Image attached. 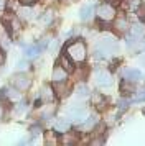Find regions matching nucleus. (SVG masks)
Returning <instances> with one entry per match:
<instances>
[{
    "label": "nucleus",
    "mask_w": 145,
    "mask_h": 146,
    "mask_svg": "<svg viewBox=\"0 0 145 146\" xmlns=\"http://www.w3.org/2000/svg\"><path fill=\"white\" fill-rule=\"evenodd\" d=\"M45 143L46 145H58L59 143V138H58V131H45Z\"/></svg>",
    "instance_id": "22"
},
{
    "label": "nucleus",
    "mask_w": 145,
    "mask_h": 146,
    "mask_svg": "<svg viewBox=\"0 0 145 146\" xmlns=\"http://www.w3.org/2000/svg\"><path fill=\"white\" fill-rule=\"evenodd\" d=\"M114 28H115V31H119V33H127L130 25H129L127 18L120 17V18H114Z\"/></svg>",
    "instance_id": "18"
},
{
    "label": "nucleus",
    "mask_w": 145,
    "mask_h": 146,
    "mask_svg": "<svg viewBox=\"0 0 145 146\" xmlns=\"http://www.w3.org/2000/svg\"><path fill=\"white\" fill-rule=\"evenodd\" d=\"M41 131H43V130H41V125H33L32 128H30V133H32V136H38V135H41Z\"/></svg>",
    "instance_id": "28"
},
{
    "label": "nucleus",
    "mask_w": 145,
    "mask_h": 146,
    "mask_svg": "<svg viewBox=\"0 0 145 146\" xmlns=\"http://www.w3.org/2000/svg\"><path fill=\"white\" fill-rule=\"evenodd\" d=\"M94 17V3H86L79 10V18L81 21H89Z\"/></svg>",
    "instance_id": "13"
},
{
    "label": "nucleus",
    "mask_w": 145,
    "mask_h": 146,
    "mask_svg": "<svg viewBox=\"0 0 145 146\" xmlns=\"http://www.w3.org/2000/svg\"><path fill=\"white\" fill-rule=\"evenodd\" d=\"M96 15H97L99 21H102V23H111V21H114V18H115L117 10H115V7H114L112 3L105 2V3H102V5L97 7Z\"/></svg>",
    "instance_id": "2"
},
{
    "label": "nucleus",
    "mask_w": 145,
    "mask_h": 146,
    "mask_svg": "<svg viewBox=\"0 0 145 146\" xmlns=\"http://www.w3.org/2000/svg\"><path fill=\"white\" fill-rule=\"evenodd\" d=\"M99 123V117L97 115H87L81 123H79V130L81 131H94V128Z\"/></svg>",
    "instance_id": "8"
},
{
    "label": "nucleus",
    "mask_w": 145,
    "mask_h": 146,
    "mask_svg": "<svg viewBox=\"0 0 145 146\" xmlns=\"http://www.w3.org/2000/svg\"><path fill=\"white\" fill-rule=\"evenodd\" d=\"M5 61H7V53H5V49L0 46V67L5 64Z\"/></svg>",
    "instance_id": "29"
},
{
    "label": "nucleus",
    "mask_w": 145,
    "mask_h": 146,
    "mask_svg": "<svg viewBox=\"0 0 145 146\" xmlns=\"http://www.w3.org/2000/svg\"><path fill=\"white\" fill-rule=\"evenodd\" d=\"M28 108H30V105H28V102L26 100H18V104L13 107V112L17 113V115H21V113H26L28 112Z\"/></svg>",
    "instance_id": "24"
},
{
    "label": "nucleus",
    "mask_w": 145,
    "mask_h": 146,
    "mask_svg": "<svg viewBox=\"0 0 145 146\" xmlns=\"http://www.w3.org/2000/svg\"><path fill=\"white\" fill-rule=\"evenodd\" d=\"M91 102H92V105L96 107L97 110H104L105 105H107V99L104 97V94H101V92L91 94Z\"/></svg>",
    "instance_id": "12"
},
{
    "label": "nucleus",
    "mask_w": 145,
    "mask_h": 146,
    "mask_svg": "<svg viewBox=\"0 0 145 146\" xmlns=\"http://www.w3.org/2000/svg\"><path fill=\"white\" fill-rule=\"evenodd\" d=\"M130 33L135 35L138 40H140V38H144V36H145V23H140V21H137V23L130 25Z\"/></svg>",
    "instance_id": "20"
},
{
    "label": "nucleus",
    "mask_w": 145,
    "mask_h": 146,
    "mask_svg": "<svg viewBox=\"0 0 145 146\" xmlns=\"http://www.w3.org/2000/svg\"><path fill=\"white\" fill-rule=\"evenodd\" d=\"M76 141H78V135L76 133H69V131L63 133V136L59 138V143H64V145H74Z\"/></svg>",
    "instance_id": "21"
},
{
    "label": "nucleus",
    "mask_w": 145,
    "mask_h": 146,
    "mask_svg": "<svg viewBox=\"0 0 145 146\" xmlns=\"http://www.w3.org/2000/svg\"><path fill=\"white\" fill-rule=\"evenodd\" d=\"M54 131H58V133H66V131H69V128H71V120L69 118H58V120H54Z\"/></svg>",
    "instance_id": "15"
},
{
    "label": "nucleus",
    "mask_w": 145,
    "mask_h": 146,
    "mask_svg": "<svg viewBox=\"0 0 145 146\" xmlns=\"http://www.w3.org/2000/svg\"><path fill=\"white\" fill-rule=\"evenodd\" d=\"M38 18H40V21H41L45 27H48V25H51L53 20H54V12H53V10H46L43 15H40Z\"/></svg>",
    "instance_id": "23"
},
{
    "label": "nucleus",
    "mask_w": 145,
    "mask_h": 146,
    "mask_svg": "<svg viewBox=\"0 0 145 146\" xmlns=\"http://www.w3.org/2000/svg\"><path fill=\"white\" fill-rule=\"evenodd\" d=\"M86 117H87V108L84 105H71L68 108V118L71 121L81 123Z\"/></svg>",
    "instance_id": "4"
},
{
    "label": "nucleus",
    "mask_w": 145,
    "mask_h": 146,
    "mask_svg": "<svg viewBox=\"0 0 145 146\" xmlns=\"http://www.w3.org/2000/svg\"><path fill=\"white\" fill-rule=\"evenodd\" d=\"M122 77L127 80H132V82H137V80L142 79V72L138 69H134V67H127L122 71Z\"/></svg>",
    "instance_id": "16"
},
{
    "label": "nucleus",
    "mask_w": 145,
    "mask_h": 146,
    "mask_svg": "<svg viewBox=\"0 0 145 146\" xmlns=\"http://www.w3.org/2000/svg\"><path fill=\"white\" fill-rule=\"evenodd\" d=\"M64 53L71 58L76 64H81L84 62L86 58H87V48H86V43L83 40H69L64 46Z\"/></svg>",
    "instance_id": "1"
},
{
    "label": "nucleus",
    "mask_w": 145,
    "mask_h": 146,
    "mask_svg": "<svg viewBox=\"0 0 145 146\" xmlns=\"http://www.w3.org/2000/svg\"><path fill=\"white\" fill-rule=\"evenodd\" d=\"M53 89H54L56 97H59V99H64L66 95H69V92H71V89H69V86H68V80H66V82L53 84Z\"/></svg>",
    "instance_id": "14"
},
{
    "label": "nucleus",
    "mask_w": 145,
    "mask_h": 146,
    "mask_svg": "<svg viewBox=\"0 0 145 146\" xmlns=\"http://www.w3.org/2000/svg\"><path fill=\"white\" fill-rule=\"evenodd\" d=\"M10 80H12L10 84H12L13 87H17L18 90H21V92L28 90L30 86H32V77L26 74V71H18L17 74H13Z\"/></svg>",
    "instance_id": "3"
},
{
    "label": "nucleus",
    "mask_w": 145,
    "mask_h": 146,
    "mask_svg": "<svg viewBox=\"0 0 145 146\" xmlns=\"http://www.w3.org/2000/svg\"><path fill=\"white\" fill-rule=\"evenodd\" d=\"M140 62L145 66V49H144V53H142V56H140Z\"/></svg>",
    "instance_id": "33"
},
{
    "label": "nucleus",
    "mask_w": 145,
    "mask_h": 146,
    "mask_svg": "<svg viewBox=\"0 0 145 146\" xmlns=\"http://www.w3.org/2000/svg\"><path fill=\"white\" fill-rule=\"evenodd\" d=\"M35 2H36V0H20V3H21V5H33Z\"/></svg>",
    "instance_id": "31"
},
{
    "label": "nucleus",
    "mask_w": 145,
    "mask_h": 146,
    "mask_svg": "<svg viewBox=\"0 0 145 146\" xmlns=\"http://www.w3.org/2000/svg\"><path fill=\"white\" fill-rule=\"evenodd\" d=\"M140 15H142V18L145 20V3L142 5V8H140Z\"/></svg>",
    "instance_id": "32"
},
{
    "label": "nucleus",
    "mask_w": 145,
    "mask_h": 146,
    "mask_svg": "<svg viewBox=\"0 0 145 146\" xmlns=\"http://www.w3.org/2000/svg\"><path fill=\"white\" fill-rule=\"evenodd\" d=\"M137 43H138V38L135 36V35L129 33L127 36H125V44H127V48H129V49L135 48V46H137Z\"/></svg>",
    "instance_id": "25"
},
{
    "label": "nucleus",
    "mask_w": 145,
    "mask_h": 146,
    "mask_svg": "<svg viewBox=\"0 0 145 146\" xmlns=\"http://www.w3.org/2000/svg\"><path fill=\"white\" fill-rule=\"evenodd\" d=\"M21 49H23V56H25V58H28V59L38 58L40 54L45 51V49L41 48V44H40V43H35V44H23V46H21Z\"/></svg>",
    "instance_id": "7"
},
{
    "label": "nucleus",
    "mask_w": 145,
    "mask_h": 146,
    "mask_svg": "<svg viewBox=\"0 0 145 146\" xmlns=\"http://www.w3.org/2000/svg\"><path fill=\"white\" fill-rule=\"evenodd\" d=\"M134 84H135V82H132V80L124 79V80H122V84H120V92L124 94L125 97H129L130 94L135 92V86H134Z\"/></svg>",
    "instance_id": "19"
},
{
    "label": "nucleus",
    "mask_w": 145,
    "mask_h": 146,
    "mask_svg": "<svg viewBox=\"0 0 145 146\" xmlns=\"http://www.w3.org/2000/svg\"><path fill=\"white\" fill-rule=\"evenodd\" d=\"M0 97L8 100L10 104H12V102H18V100L21 99V90H18L17 87H13L12 84H10V86L3 87V89L0 90Z\"/></svg>",
    "instance_id": "5"
},
{
    "label": "nucleus",
    "mask_w": 145,
    "mask_h": 146,
    "mask_svg": "<svg viewBox=\"0 0 145 146\" xmlns=\"http://www.w3.org/2000/svg\"><path fill=\"white\" fill-rule=\"evenodd\" d=\"M94 79H96V84L99 87H111L112 86V74L107 71V69H97L94 72Z\"/></svg>",
    "instance_id": "6"
},
{
    "label": "nucleus",
    "mask_w": 145,
    "mask_h": 146,
    "mask_svg": "<svg viewBox=\"0 0 145 146\" xmlns=\"http://www.w3.org/2000/svg\"><path fill=\"white\" fill-rule=\"evenodd\" d=\"M68 76H69V72H68V71H64V69L59 66V64H56V66H54V69H53V74H51L53 84L66 82V80H68Z\"/></svg>",
    "instance_id": "9"
},
{
    "label": "nucleus",
    "mask_w": 145,
    "mask_h": 146,
    "mask_svg": "<svg viewBox=\"0 0 145 146\" xmlns=\"http://www.w3.org/2000/svg\"><path fill=\"white\" fill-rule=\"evenodd\" d=\"M38 97L43 100L45 104H50V102H53V100H54V97H56L53 86H43V89L40 90V95H38Z\"/></svg>",
    "instance_id": "11"
},
{
    "label": "nucleus",
    "mask_w": 145,
    "mask_h": 146,
    "mask_svg": "<svg viewBox=\"0 0 145 146\" xmlns=\"http://www.w3.org/2000/svg\"><path fill=\"white\" fill-rule=\"evenodd\" d=\"M135 102H145V89H142L140 92L137 94V97H135Z\"/></svg>",
    "instance_id": "30"
},
{
    "label": "nucleus",
    "mask_w": 145,
    "mask_h": 146,
    "mask_svg": "<svg viewBox=\"0 0 145 146\" xmlns=\"http://www.w3.org/2000/svg\"><path fill=\"white\" fill-rule=\"evenodd\" d=\"M74 95H76V99L78 100H84V99H87V97L91 95V90H89V87L83 82V84H78V86H76V89H74Z\"/></svg>",
    "instance_id": "17"
},
{
    "label": "nucleus",
    "mask_w": 145,
    "mask_h": 146,
    "mask_svg": "<svg viewBox=\"0 0 145 146\" xmlns=\"http://www.w3.org/2000/svg\"><path fill=\"white\" fill-rule=\"evenodd\" d=\"M109 3H112V5H115V3H120V0H107Z\"/></svg>",
    "instance_id": "34"
},
{
    "label": "nucleus",
    "mask_w": 145,
    "mask_h": 146,
    "mask_svg": "<svg viewBox=\"0 0 145 146\" xmlns=\"http://www.w3.org/2000/svg\"><path fill=\"white\" fill-rule=\"evenodd\" d=\"M58 64H59L61 67H63L64 71H68L69 74H72V72H74V69H76V62H74V61H72L66 53H63L61 56H59Z\"/></svg>",
    "instance_id": "10"
},
{
    "label": "nucleus",
    "mask_w": 145,
    "mask_h": 146,
    "mask_svg": "<svg viewBox=\"0 0 145 146\" xmlns=\"http://www.w3.org/2000/svg\"><path fill=\"white\" fill-rule=\"evenodd\" d=\"M28 67H30V61H28V58L20 59L18 62H17V69H18V71H26Z\"/></svg>",
    "instance_id": "27"
},
{
    "label": "nucleus",
    "mask_w": 145,
    "mask_h": 146,
    "mask_svg": "<svg viewBox=\"0 0 145 146\" xmlns=\"http://www.w3.org/2000/svg\"><path fill=\"white\" fill-rule=\"evenodd\" d=\"M117 105H119V110H120V112H124V110H127V107L130 105V99L124 95L122 99L119 100V104H117Z\"/></svg>",
    "instance_id": "26"
}]
</instances>
